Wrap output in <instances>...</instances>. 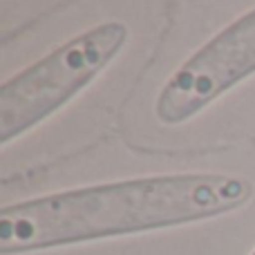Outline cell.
I'll use <instances>...</instances> for the list:
<instances>
[{
    "mask_svg": "<svg viewBox=\"0 0 255 255\" xmlns=\"http://www.w3.org/2000/svg\"><path fill=\"white\" fill-rule=\"evenodd\" d=\"M251 179L188 170L101 181L20 199L0 211V255H29L211 222L253 199Z\"/></svg>",
    "mask_w": 255,
    "mask_h": 255,
    "instance_id": "6da1fadb",
    "label": "cell"
},
{
    "mask_svg": "<svg viewBox=\"0 0 255 255\" xmlns=\"http://www.w3.org/2000/svg\"><path fill=\"white\" fill-rule=\"evenodd\" d=\"M130 27L103 20L63 40L0 85V145L7 148L88 90L124 52Z\"/></svg>",
    "mask_w": 255,
    "mask_h": 255,
    "instance_id": "7a4b0ae2",
    "label": "cell"
},
{
    "mask_svg": "<svg viewBox=\"0 0 255 255\" xmlns=\"http://www.w3.org/2000/svg\"><path fill=\"white\" fill-rule=\"evenodd\" d=\"M255 74V7L222 27L172 70L154 99L161 126H184Z\"/></svg>",
    "mask_w": 255,
    "mask_h": 255,
    "instance_id": "3957f363",
    "label": "cell"
}]
</instances>
